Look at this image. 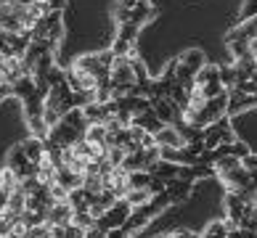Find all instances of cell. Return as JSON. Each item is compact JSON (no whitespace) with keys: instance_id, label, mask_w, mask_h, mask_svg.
I'll return each mask as SVG.
<instances>
[{"instance_id":"cell-19","label":"cell","mask_w":257,"mask_h":238,"mask_svg":"<svg viewBox=\"0 0 257 238\" xmlns=\"http://www.w3.org/2000/svg\"><path fill=\"white\" fill-rule=\"evenodd\" d=\"M241 164V159H236V156H223V159H217L215 161V177L217 175H223V172H228V169H236V167H239Z\"/></svg>"},{"instance_id":"cell-7","label":"cell","mask_w":257,"mask_h":238,"mask_svg":"<svg viewBox=\"0 0 257 238\" xmlns=\"http://www.w3.org/2000/svg\"><path fill=\"white\" fill-rule=\"evenodd\" d=\"M133 125H138V127H144L146 132H151V135H157V132L165 127L162 122L157 119V114H154V109H146V111H141L138 117H133Z\"/></svg>"},{"instance_id":"cell-20","label":"cell","mask_w":257,"mask_h":238,"mask_svg":"<svg viewBox=\"0 0 257 238\" xmlns=\"http://www.w3.org/2000/svg\"><path fill=\"white\" fill-rule=\"evenodd\" d=\"M220 82H223L225 90H233V88H236V82H239V74H236L233 64H231V66H223V69H220Z\"/></svg>"},{"instance_id":"cell-37","label":"cell","mask_w":257,"mask_h":238,"mask_svg":"<svg viewBox=\"0 0 257 238\" xmlns=\"http://www.w3.org/2000/svg\"><path fill=\"white\" fill-rule=\"evenodd\" d=\"M106 238H130L122 227H111V230H106Z\"/></svg>"},{"instance_id":"cell-17","label":"cell","mask_w":257,"mask_h":238,"mask_svg":"<svg viewBox=\"0 0 257 238\" xmlns=\"http://www.w3.org/2000/svg\"><path fill=\"white\" fill-rule=\"evenodd\" d=\"M138 30H141V27L130 24V22H122V24H119V30H117V40H125V43H136V37H138Z\"/></svg>"},{"instance_id":"cell-25","label":"cell","mask_w":257,"mask_h":238,"mask_svg":"<svg viewBox=\"0 0 257 238\" xmlns=\"http://www.w3.org/2000/svg\"><path fill=\"white\" fill-rule=\"evenodd\" d=\"M30 235V225H27L24 220H16V225L11 227V233H8L6 238H27Z\"/></svg>"},{"instance_id":"cell-18","label":"cell","mask_w":257,"mask_h":238,"mask_svg":"<svg viewBox=\"0 0 257 238\" xmlns=\"http://www.w3.org/2000/svg\"><path fill=\"white\" fill-rule=\"evenodd\" d=\"M82 188L88 190L90 196H98L101 190H103V180H101V175H85V177H82Z\"/></svg>"},{"instance_id":"cell-36","label":"cell","mask_w":257,"mask_h":238,"mask_svg":"<svg viewBox=\"0 0 257 238\" xmlns=\"http://www.w3.org/2000/svg\"><path fill=\"white\" fill-rule=\"evenodd\" d=\"M173 238H202V235L194 233V230H186V227H183V230H175V233H173Z\"/></svg>"},{"instance_id":"cell-33","label":"cell","mask_w":257,"mask_h":238,"mask_svg":"<svg viewBox=\"0 0 257 238\" xmlns=\"http://www.w3.org/2000/svg\"><path fill=\"white\" fill-rule=\"evenodd\" d=\"M43 6H45V11H64L66 0H43Z\"/></svg>"},{"instance_id":"cell-34","label":"cell","mask_w":257,"mask_h":238,"mask_svg":"<svg viewBox=\"0 0 257 238\" xmlns=\"http://www.w3.org/2000/svg\"><path fill=\"white\" fill-rule=\"evenodd\" d=\"M11 95H14V85L11 82H3V85H0V103H3L6 98H11Z\"/></svg>"},{"instance_id":"cell-6","label":"cell","mask_w":257,"mask_h":238,"mask_svg":"<svg viewBox=\"0 0 257 238\" xmlns=\"http://www.w3.org/2000/svg\"><path fill=\"white\" fill-rule=\"evenodd\" d=\"M165 193L170 198V204H178V201H183V198L191 193V183L188 180H167V188H165Z\"/></svg>"},{"instance_id":"cell-1","label":"cell","mask_w":257,"mask_h":238,"mask_svg":"<svg viewBox=\"0 0 257 238\" xmlns=\"http://www.w3.org/2000/svg\"><path fill=\"white\" fill-rule=\"evenodd\" d=\"M257 106V95H246L239 90H228V109H225V117H233V114H241L246 109Z\"/></svg>"},{"instance_id":"cell-38","label":"cell","mask_w":257,"mask_h":238,"mask_svg":"<svg viewBox=\"0 0 257 238\" xmlns=\"http://www.w3.org/2000/svg\"><path fill=\"white\" fill-rule=\"evenodd\" d=\"M6 206H8V190L0 188V212H6Z\"/></svg>"},{"instance_id":"cell-24","label":"cell","mask_w":257,"mask_h":238,"mask_svg":"<svg viewBox=\"0 0 257 238\" xmlns=\"http://www.w3.org/2000/svg\"><path fill=\"white\" fill-rule=\"evenodd\" d=\"M93 222H96V220L90 217V212H74V214H72V225L82 227V230H85V227H90Z\"/></svg>"},{"instance_id":"cell-32","label":"cell","mask_w":257,"mask_h":238,"mask_svg":"<svg viewBox=\"0 0 257 238\" xmlns=\"http://www.w3.org/2000/svg\"><path fill=\"white\" fill-rule=\"evenodd\" d=\"M82 238H106V233H103L101 227L93 222L90 227H85V230H82Z\"/></svg>"},{"instance_id":"cell-10","label":"cell","mask_w":257,"mask_h":238,"mask_svg":"<svg viewBox=\"0 0 257 238\" xmlns=\"http://www.w3.org/2000/svg\"><path fill=\"white\" fill-rule=\"evenodd\" d=\"M53 183H59V185L66 188V190H74V188L82 185V175H74V172H69L66 167H59V169H56Z\"/></svg>"},{"instance_id":"cell-41","label":"cell","mask_w":257,"mask_h":238,"mask_svg":"<svg viewBox=\"0 0 257 238\" xmlns=\"http://www.w3.org/2000/svg\"><path fill=\"white\" fill-rule=\"evenodd\" d=\"M80 238H82V235H80Z\"/></svg>"},{"instance_id":"cell-13","label":"cell","mask_w":257,"mask_h":238,"mask_svg":"<svg viewBox=\"0 0 257 238\" xmlns=\"http://www.w3.org/2000/svg\"><path fill=\"white\" fill-rule=\"evenodd\" d=\"M109 132H106V125L103 122H93V125H88V130H85V140L88 143H106Z\"/></svg>"},{"instance_id":"cell-9","label":"cell","mask_w":257,"mask_h":238,"mask_svg":"<svg viewBox=\"0 0 257 238\" xmlns=\"http://www.w3.org/2000/svg\"><path fill=\"white\" fill-rule=\"evenodd\" d=\"M22 151L27 154V159H30L32 164H37V161H40V156L45 154V148H43V138L30 135L27 140H22Z\"/></svg>"},{"instance_id":"cell-31","label":"cell","mask_w":257,"mask_h":238,"mask_svg":"<svg viewBox=\"0 0 257 238\" xmlns=\"http://www.w3.org/2000/svg\"><path fill=\"white\" fill-rule=\"evenodd\" d=\"M114 59H117V56L111 53V48H109V51H101V53H98V64L103 66V69H111Z\"/></svg>"},{"instance_id":"cell-11","label":"cell","mask_w":257,"mask_h":238,"mask_svg":"<svg viewBox=\"0 0 257 238\" xmlns=\"http://www.w3.org/2000/svg\"><path fill=\"white\" fill-rule=\"evenodd\" d=\"M24 209H27V196H24V190H22V188L11 190V193H8V206H6V212H11L14 217H22Z\"/></svg>"},{"instance_id":"cell-35","label":"cell","mask_w":257,"mask_h":238,"mask_svg":"<svg viewBox=\"0 0 257 238\" xmlns=\"http://www.w3.org/2000/svg\"><path fill=\"white\" fill-rule=\"evenodd\" d=\"M157 146V140H154V135H151V132H144V138H141V148H154Z\"/></svg>"},{"instance_id":"cell-8","label":"cell","mask_w":257,"mask_h":238,"mask_svg":"<svg viewBox=\"0 0 257 238\" xmlns=\"http://www.w3.org/2000/svg\"><path fill=\"white\" fill-rule=\"evenodd\" d=\"M66 201L72 204V209L74 212H88V206L96 201V196H90L88 190H85L82 185L80 188H74V190H69V198H66Z\"/></svg>"},{"instance_id":"cell-26","label":"cell","mask_w":257,"mask_h":238,"mask_svg":"<svg viewBox=\"0 0 257 238\" xmlns=\"http://www.w3.org/2000/svg\"><path fill=\"white\" fill-rule=\"evenodd\" d=\"M48 233H51V225L43 222V225H32V227H30V235H27V238H48Z\"/></svg>"},{"instance_id":"cell-22","label":"cell","mask_w":257,"mask_h":238,"mask_svg":"<svg viewBox=\"0 0 257 238\" xmlns=\"http://www.w3.org/2000/svg\"><path fill=\"white\" fill-rule=\"evenodd\" d=\"M19 217H14L11 212H0V238H6L8 233H11V227L16 225Z\"/></svg>"},{"instance_id":"cell-28","label":"cell","mask_w":257,"mask_h":238,"mask_svg":"<svg viewBox=\"0 0 257 238\" xmlns=\"http://www.w3.org/2000/svg\"><path fill=\"white\" fill-rule=\"evenodd\" d=\"M246 154H249V148H246V143H244V140H233V143H231V156L244 159Z\"/></svg>"},{"instance_id":"cell-23","label":"cell","mask_w":257,"mask_h":238,"mask_svg":"<svg viewBox=\"0 0 257 238\" xmlns=\"http://www.w3.org/2000/svg\"><path fill=\"white\" fill-rule=\"evenodd\" d=\"M106 161L111 167H122V161H125V151H122L119 146H109L106 151Z\"/></svg>"},{"instance_id":"cell-27","label":"cell","mask_w":257,"mask_h":238,"mask_svg":"<svg viewBox=\"0 0 257 238\" xmlns=\"http://www.w3.org/2000/svg\"><path fill=\"white\" fill-rule=\"evenodd\" d=\"M165 188H167V180H162V177H154V175H151V183H149L151 196H159V193H165Z\"/></svg>"},{"instance_id":"cell-16","label":"cell","mask_w":257,"mask_h":238,"mask_svg":"<svg viewBox=\"0 0 257 238\" xmlns=\"http://www.w3.org/2000/svg\"><path fill=\"white\" fill-rule=\"evenodd\" d=\"M0 188L8 190V193L19 188V175L14 172L11 167H3V169H0Z\"/></svg>"},{"instance_id":"cell-21","label":"cell","mask_w":257,"mask_h":238,"mask_svg":"<svg viewBox=\"0 0 257 238\" xmlns=\"http://www.w3.org/2000/svg\"><path fill=\"white\" fill-rule=\"evenodd\" d=\"M69 151H72V156H80V159H90V143L85 140V138L74 140L72 146H69Z\"/></svg>"},{"instance_id":"cell-4","label":"cell","mask_w":257,"mask_h":238,"mask_svg":"<svg viewBox=\"0 0 257 238\" xmlns=\"http://www.w3.org/2000/svg\"><path fill=\"white\" fill-rule=\"evenodd\" d=\"M154 140H157V146L159 148H183L186 146V138L178 132V127H173V125H165L157 135H154Z\"/></svg>"},{"instance_id":"cell-40","label":"cell","mask_w":257,"mask_h":238,"mask_svg":"<svg viewBox=\"0 0 257 238\" xmlns=\"http://www.w3.org/2000/svg\"><path fill=\"white\" fill-rule=\"evenodd\" d=\"M8 3H14V0H0V6H8Z\"/></svg>"},{"instance_id":"cell-2","label":"cell","mask_w":257,"mask_h":238,"mask_svg":"<svg viewBox=\"0 0 257 238\" xmlns=\"http://www.w3.org/2000/svg\"><path fill=\"white\" fill-rule=\"evenodd\" d=\"M72 214H74V209H72L69 201H53L48 206V217H45V222H48V225H69Z\"/></svg>"},{"instance_id":"cell-15","label":"cell","mask_w":257,"mask_h":238,"mask_svg":"<svg viewBox=\"0 0 257 238\" xmlns=\"http://www.w3.org/2000/svg\"><path fill=\"white\" fill-rule=\"evenodd\" d=\"M149 183H151V172H146V169L127 172V190L130 188H149Z\"/></svg>"},{"instance_id":"cell-29","label":"cell","mask_w":257,"mask_h":238,"mask_svg":"<svg viewBox=\"0 0 257 238\" xmlns=\"http://www.w3.org/2000/svg\"><path fill=\"white\" fill-rule=\"evenodd\" d=\"M257 16V0H246L244 8H241V22H246V19H254Z\"/></svg>"},{"instance_id":"cell-39","label":"cell","mask_w":257,"mask_h":238,"mask_svg":"<svg viewBox=\"0 0 257 238\" xmlns=\"http://www.w3.org/2000/svg\"><path fill=\"white\" fill-rule=\"evenodd\" d=\"M249 53L254 56V61H257V37H252V40H249Z\"/></svg>"},{"instance_id":"cell-14","label":"cell","mask_w":257,"mask_h":238,"mask_svg":"<svg viewBox=\"0 0 257 238\" xmlns=\"http://www.w3.org/2000/svg\"><path fill=\"white\" fill-rule=\"evenodd\" d=\"M82 235V227H77V225H51V233H48V238H80Z\"/></svg>"},{"instance_id":"cell-3","label":"cell","mask_w":257,"mask_h":238,"mask_svg":"<svg viewBox=\"0 0 257 238\" xmlns=\"http://www.w3.org/2000/svg\"><path fill=\"white\" fill-rule=\"evenodd\" d=\"M48 138H51L53 143H59L61 148H69L72 143H74V140H80L82 135H80L77 130L69 127V125H66V122L61 119V122H59V125H56L53 130H48Z\"/></svg>"},{"instance_id":"cell-30","label":"cell","mask_w":257,"mask_h":238,"mask_svg":"<svg viewBox=\"0 0 257 238\" xmlns=\"http://www.w3.org/2000/svg\"><path fill=\"white\" fill-rule=\"evenodd\" d=\"M241 167H244L249 175H254V172H257V154H252V151H249V154L241 159Z\"/></svg>"},{"instance_id":"cell-12","label":"cell","mask_w":257,"mask_h":238,"mask_svg":"<svg viewBox=\"0 0 257 238\" xmlns=\"http://www.w3.org/2000/svg\"><path fill=\"white\" fill-rule=\"evenodd\" d=\"M125 201L133 206V209H138V206H144L151 201V190L149 188H130L127 193H125Z\"/></svg>"},{"instance_id":"cell-5","label":"cell","mask_w":257,"mask_h":238,"mask_svg":"<svg viewBox=\"0 0 257 238\" xmlns=\"http://www.w3.org/2000/svg\"><path fill=\"white\" fill-rule=\"evenodd\" d=\"M151 222V217L144 212V209H133V212L125 217V222H122V230H125L127 235H136V233H141V230H144V227Z\"/></svg>"}]
</instances>
